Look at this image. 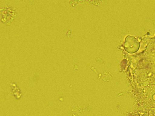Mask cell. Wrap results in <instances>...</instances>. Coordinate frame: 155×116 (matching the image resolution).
Here are the masks:
<instances>
[{
  "instance_id": "1",
  "label": "cell",
  "mask_w": 155,
  "mask_h": 116,
  "mask_svg": "<svg viewBox=\"0 0 155 116\" xmlns=\"http://www.w3.org/2000/svg\"><path fill=\"white\" fill-rule=\"evenodd\" d=\"M140 47L138 41L132 36H127L125 39L124 48L129 53H133L138 50Z\"/></svg>"
}]
</instances>
